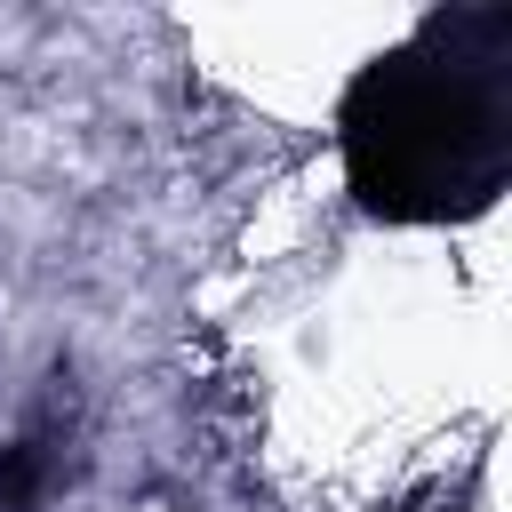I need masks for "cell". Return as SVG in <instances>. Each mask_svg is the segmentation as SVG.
Returning a JSON list of instances; mask_svg holds the SVG:
<instances>
[{
  "label": "cell",
  "instance_id": "cell-2",
  "mask_svg": "<svg viewBox=\"0 0 512 512\" xmlns=\"http://www.w3.org/2000/svg\"><path fill=\"white\" fill-rule=\"evenodd\" d=\"M48 480H56V464L40 440H0V512H32L48 496Z\"/></svg>",
  "mask_w": 512,
  "mask_h": 512
},
{
  "label": "cell",
  "instance_id": "cell-1",
  "mask_svg": "<svg viewBox=\"0 0 512 512\" xmlns=\"http://www.w3.org/2000/svg\"><path fill=\"white\" fill-rule=\"evenodd\" d=\"M344 184L384 224L480 216L512 176V16L448 8L360 64L336 112Z\"/></svg>",
  "mask_w": 512,
  "mask_h": 512
}]
</instances>
